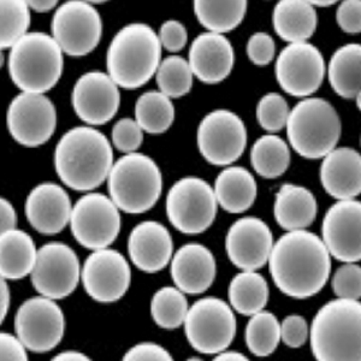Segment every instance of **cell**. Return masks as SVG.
Instances as JSON below:
<instances>
[{
  "label": "cell",
  "instance_id": "obj_5",
  "mask_svg": "<svg viewBox=\"0 0 361 361\" xmlns=\"http://www.w3.org/2000/svg\"><path fill=\"white\" fill-rule=\"evenodd\" d=\"M63 54L54 37L28 33L10 51L8 74L23 93L44 94L52 90L62 76Z\"/></svg>",
  "mask_w": 361,
  "mask_h": 361
},
{
  "label": "cell",
  "instance_id": "obj_22",
  "mask_svg": "<svg viewBox=\"0 0 361 361\" xmlns=\"http://www.w3.org/2000/svg\"><path fill=\"white\" fill-rule=\"evenodd\" d=\"M234 63V49L222 34H200L190 45L189 66L202 82H222L229 76Z\"/></svg>",
  "mask_w": 361,
  "mask_h": 361
},
{
  "label": "cell",
  "instance_id": "obj_52",
  "mask_svg": "<svg viewBox=\"0 0 361 361\" xmlns=\"http://www.w3.org/2000/svg\"><path fill=\"white\" fill-rule=\"evenodd\" d=\"M212 361H250L248 357H245L243 354L238 352H224L214 357Z\"/></svg>",
  "mask_w": 361,
  "mask_h": 361
},
{
  "label": "cell",
  "instance_id": "obj_20",
  "mask_svg": "<svg viewBox=\"0 0 361 361\" xmlns=\"http://www.w3.org/2000/svg\"><path fill=\"white\" fill-rule=\"evenodd\" d=\"M274 236L260 218L243 217L230 226L226 250L230 262L243 271H257L270 259Z\"/></svg>",
  "mask_w": 361,
  "mask_h": 361
},
{
  "label": "cell",
  "instance_id": "obj_46",
  "mask_svg": "<svg viewBox=\"0 0 361 361\" xmlns=\"http://www.w3.org/2000/svg\"><path fill=\"white\" fill-rule=\"evenodd\" d=\"M122 361H173V359L161 345L144 342L129 349Z\"/></svg>",
  "mask_w": 361,
  "mask_h": 361
},
{
  "label": "cell",
  "instance_id": "obj_47",
  "mask_svg": "<svg viewBox=\"0 0 361 361\" xmlns=\"http://www.w3.org/2000/svg\"><path fill=\"white\" fill-rule=\"evenodd\" d=\"M0 361H28L21 341L10 334H0Z\"/></svg>",
  "mask_w": 361,
  "mask_h": 361
},
{
  "label": "cell",
  "instance_id": "obj_10",
  "mask_svg": "<svg viewBox=\"0 0 361 361\" xmlns=\"http://www.w3.org/2000/svg\"><path fill=\"white\" fill-rule=\"evenodd\" d=\"M119 209L111 197L104 194L83 195L75 204L70 218V228L81 246L87 250H105L121 231Z\"/></svg>",
  "mask_w": 361,
  "mask_h": 361
},
{
  "label": "cell",
  "instance_id": "obj_55",
  "mask_svg": "<svg viewBox=\"0 0 361 361\" xmlns=\"http://www.w3.org/2000/svg\"><path fill=\"white\" fill-rule=\"evenodd\" d=\"M187 361H204L202 360V359H199V357H190V359H188Z\"/></svg>",
  "mask_w": 361,
  "mask_h": 361
},
{
  "label": "cell",
  "instance_id": "obj_32",
  "mask_svg": "<svg viewBox=\"0 0 361 361\" xmlns=\"http://www.w3.org/2000/svg\"><path fill=\"white\" fill-rule=\"evenodd\" d=\"M194 13L197 21L209 33L224 34L234 30L243 21L247 13V1H211L195 0Z\"/></svg>",
  "mask_w": 361,
  "mask_h": 361
},
{
  "label": "cell",
  "instance_id": "obj_2",
  "mask_svg": "<svg viewBox=\"0 0 361 361\" xmlns=\"http://www.w3.org/2000/svg\"><path fill=\"white\" fill-rule=\"evenodd\" d=\"M111 144L92 127L70 129L54 151V168L69 188L90 192L107 180L114 166Z\"/></svg>",
  "mask_w": 361,
  "mask_h": 361
},
{
  "label": "cell",
  "instance_id": "obj_40",
  "mask_svg": "<svg viewBox=\"0 0 361 361\" xmlns=\"http://www.w3.org/2000/svg\"><path fill=\"white\" fill-rule=\"evenodd\" d=\"M331 287L338 299L357 300L361 298V267L345 264L334 274Z\"/></svg>",
  "mask_w": 361,
  "mask_h": 361
},
{
  "label": "cell",
  "instance_id": "obj_44",
  "mask_svg": "<svg viewBox=\"0 0 361 361\" xmlns=\"http://www.w3.org/2000/svg\"><path fill=\"white\" fill-rule=\"evenodd\" d=\"M336 21L345 33H361V0L342 1L337 8Z\"/></svg>",
  "mask_w": 361,
  "mask_h": 361
},
{
  "label": "cell",
  "instance_id": "obj_30",
  "mask_svg": "<svg viewBox=\"0 0 361 361\" xmlns=\"http://www.w3.org/2000/svg\"><path fill=\"white\" fill-rule=\"evenodd\" d=\"M330 86L341 98L353 99L361 92V45L347 44L337 49L328 66Z\"/></svg>",
  "mask_w": 361,
  "mask_h": 361
},
{
  "label": "cell",
  "instance_id": "obj_45",
  "mask_svg": "<svg viewBox=\"0 0 361 361\" xmlns=\"http://www.w3.org/2000/svg\"><path fill=\"white\" fill-rule=\"evenodd\" d=\"M159 40L169 52H178L187 44L188 34L180 22L171 20L164 22L160 27Z\"/></svg>",
  "mask_w": 361,
  "mask_h": 361
},
{
  "label": "cell",
  "instance_id": "obj_3",
  "mask_svg": "<svg viewBox=\"0 0 361 361\" xmlns=\"http://www.w3.org/2000/svg\"><path fill=\"white\" fill-rule=\"evenodd\" d=\"M160 58L159 35L149 25L132 23L112 39L107 49V73L117 86L136 90L157 74Z\"/></svg>",
  "mask_w": 361,
  "mask_h": 361
},
{
  "label": "cell",
  "instance_id": "obj_25",
  "mask_svg": "<svg viewBox=\"0 0 361 361\" xmlns=\"http://www.w3.org/2000/svg\"><path fill=\"white\" fill-rule=\"evenodd\" d=\"M320 182L325 192L338 202L353 200L361 194V154L353 148H335L323 158Z\"/></svg>",
  "mask_w": 361,
  "mask_h": 361
},
{
  "label": "cell",
  "instance_id": "obj_9",
  "mask_svg": "<svg viewBox=\"0 0 361 361\" xmlns=\"http://www.w3.org/2000/svg\"><path fill=\"white\" fill-rule=\"evenodd\" d=\"M187 340L202 354L224 352L236 335V318L226 301L204 298L189 308L185 320Z\"/></svg>",
  "mask_w": 361,
  "mask_h": 361
},
{
  "label": "cell",
  "instance_id": "obj_26",
  "mask_svg": "<svg viewBox=\"0 0 361 361\" xmlns=\"http://www.w3.org/2000/svg\"><path fill=\"white\" fill-rule=\"evenodd\" d=\"M317 212L316 197L306 187L284 185L276 194L274 214L282 229L305 230L316 221Z\"/></svg>",
  "mask_w": 361,
  "mask_h": 361
},
{
  "label": "cell",
  "instance_id": "obj_50",
  "mask_svg": "<svg viewBox=\"0 0 361 361\" xmlns=\"http://www.w3.org/2000/svg\"><path fill=\"white\" fill-rule=\"evenodd\" d=\"M8 307H10V290L6 282L4 279H1V317H0L1 322H4L5 316L8 314Z\"/></svg>",
  "mask_w": 361,
  "mask_h": 361
},
{
  "label": "cell",
  "instance_id": "obj_19",
  "mask_svg": "<svg viewBox=\"0 0 361 361\" xmlns=\"http://www.w3.org/2000/svg\"><path fill=\"white\" fill-rule=\"evenodd\" d=\"M71 103L76 115L90 126H103L118 111L121 93L109 74L90 71L75 83Z\"/></svg>",
  "mask_w": 361,
  "mask_h": 361
},
{
  "label": "cell",
  "instance_id": "obj_54",
  "mask_svg": "<svg viewBox=\"0 0 361 361\" xmlns=\"http://www.w3.org/2000/svg\"><path fill=\"white\" fill-rule=\"evenodd\" d=\"M355 100H357V109H359V111L361 112V92L355 97Z\"/></svg>",
  "mask_w": 361,
  "mask_h": 361
},
{
  "label": "cell",
  "instance_id": "obj_34",
  "mask_svg": "<svg viewBox=\"0 0 361 361\" xmlns=\"http://www.w3.org/2000/svg\"><path fill=\"white\" fill-rule=\"evenodd\" d=\"M136 122L144 132L163 134L175 119V107L171 99L161 92L151 90L140 95L135 105Z\"/></svg>",
  "mask_w": 361,
  "mask_h": 361
},
{
  "label": "cell",
  "instance_id": "obj_36",
  "mask_svg": "<svg viewBox=\"0 0 361 361\" xmlns=\"http://www.w3.org/2000/svg\"><path fill=\"white\" fill-rule=\"evenodd\" d=\"M188 311V301L177 288H161L153 295L151 313L160 328L166 330L180 328L185 324Z\"/></svg>",
  "mask_w": 361,
  "mask_h": 361
},
{
  "label": "cell",
  "instance_id": "obj_53",
  "mask_svg": "<svg viewBox=\"0 0 361 361\" xmlns=\"http://www.w3.org/2000/svg\"><path fill=\"white\" fill-rule=\"evenodd\" d=\"M336 1H318V0H313V1H311V4L316 8V6H318V8H328V6H331V5L335 4Z\"/></svg>",
  "mask_w": 361,
  "mask_h": 361
},
{
  "label": "cell",
  "instance_id": "obj_39",
  "mask_svg": "<svg viewBox=\"0 0 361 361\" xmlns=\"http://www.w3.org/2000/svg\"><path fill=\"white\" fill-rule=\"evenodd\" d=\"M290 110L287 100L279 93H269L260 99L257 106V119L264 130L275 134L287 127Z\"/></svg>",
  "mask_w": 361,
  "mask_h": 361
},
{
  "label": "cell",
  "instance_id": "obj_24",
  "mask_svg": "<svg viewBox=\"0 0 361 361\" xmlns=\"http://www.w3.org/2000/svg\"><path fill=\"white\" fill-rule=\"evenodd\" d=\"M171 235L163 224L147 221L137 224L128 240L133 264L141 271L154 274L166 267L173 257Z\"/></svg>",
  "mask_w": 361,
  "mask_h": 361
},
{
  "label": "cell",
  "instance_id": "obj_48",
  "mask_svg": "<svg viewBox=\"0 0 361 361\" xmlns=\"http://www.w3.org/2000/svg\"><path fill=\"white\" fill-rule=\"evenodd\" d=\"M0 230L1 234L8 233L10 230L16 229L17 214L13 206L10 202L1 197L0 199Z\"/></svg>",
  "mask_w": 361,
  "mask_h": 361
},
{
  "label": "cell",
  "instance_id": "obj_7",
  "mask_svg": "<svg viewBox=\"0 0 361 361\" xmlns=\"http://www.w3.org/2000/svg\"><path fill=\"white\" fill-rule=\"evenodd\" d=\"M112 202L126 214H144L159 200L163 177L156 161L141 153L119 158L107 177Z\"/></svg>",
  "mask_w": 361,
  "mask_h": 361
},
{
  "label": "cell",
  "instance_id": "obj_27",
  "mask_svg": "<svg viewBox=\"0 0 361 361\" xmlns=\"http://www.w3.org/2000/svg\"><path fill=\"white\" fill-rule=\"evenodd\" d=\"M272 25L284 42H307L318 25L316 8L306 0H281L274 8Z\"/></svg>",
  "mask_w": 361,
  "mask_h": 361
},
{
  "label": "cell",
  "instance_id": "obj_11",
  "mask_svg": "<svg viewBox=\"0 0 361 361\" xmlns=\"http://www.w3.org/2000/svg\"><path fill=\"white\" fill-rule=\"evenodd\" d=\"M51 30L64 54L82 57L98 46L103 35V22L90 3L70 0L57 8Z\"/></svg>",
  "mask_w": 361,
  "mask_h": 361
},
{
  "label": "cell",
  "instance_id": "obj_18",
  "mask_svg": "<svg viewBox=\"0 0 361 361\" xmlns=\"http://www.w3.org/2000/svg\"><path fill=\"white\" fill-rule=\"evenodd\" d=\"M323 243L342 263L361 260V202L342 200L326 211L322 224Z\"/></svg>",
  "mask_w": 361,
  "mask_h": 361
},
{
  "label": "cell",
  "instance_id": "obj_16",
  "mask_svg": "<svg viewBox=\"0 0 361 361\" xmlns=\"http://www.w3.org/2000/svg\"><path fill=\"white\" fill-rule=\"evenodd\" d=\"M57 112L46 95L21 93L8 110V128L15 141L25 147H39L54 135Z\"/></svg>",
  "mask_w": 361,
  "mask_h": 361
},
{
  "label": "cell",
  "instance_id": "obj_13",
  "mask_svg": "<svg viewBox=\"0 0 361 361\" xmlns=\"http://www.w3.org/2000/svg\"><path fill=\"white\" fill-rule=\"evenodd\" d=\"M197 140L199 151L209 164L226 166L246 149V126L234 112L214 110L200 122Z\"/></svg>",
  "mask_w": 361,
  "mask_h": 361
},
{
  "label": "cell",
  "instance_id": "obj_21",
  "mask_svg": "<svg viewBox=\"0 0 361 361\" xmlns=\"http://www.w3.org/2000/svg\"><path fill=\"white\" fill-rule=\"evenodd\" d=\"M71 202L61 185L46 182L37 185L25 202V214L30 226L42 235L61 233L71 218Z\"/></svg>",
  "mask_w": 361,
  "mask_h": 361
},
{
  "label": "cell",
  "instance_id": "obj_31",
  "mask_svg": "<svg viewBox=\"0 0 361 361\" xmlns=\"http://www.w3.org/2000/svg\"><path fill=\"white\" fill-rule=\"evenodd\" d=\"M229 301L231 307L243 316L262 312L269 300L267 279L255 271H243L230 282Z\"/></svg>",
  "mask_w": 361,
  "mask_h": 361
},
{
  "label": "cell",
  "instance_id": "obj_17",
  "mask_svg": "<svg viewBox=\"0 0 361 361\" xmlns=\"http://www.w3.org/2000/svg\"><path fill=\"white\" fill-rule=\"evenodd\" d=\"M83 287L92 299L111 304L123 298L130 287L132 270L127 259L115 250H95L83 264Z\"/></svg>",
  "mask_w": 361,
  "mask_h": 361
},
{
  "label": "cell",
  "instance_id": "obj_41",
  "mask_svg": "<svg viewBox=\"0 0 361 361\" xmlns=\"http://www.w3.org/2000/svg\"><path fill=\"white\" fill-rule=\"evenodd\" d=\"M144 141V130L136 121L123 118L118 121L112 129V142L121 152L135 153Z\"/></svg>",
  "mask_w": 361,
  "mask_h": 361
},
{
  "label": "cell",
  "instance_id": "obj_29",
  "mask_svg": "<svg viewBox=\"0 0 361 361\" xmlns=\"http://www.w3.org/2000/svg\"><path fill=\"white\" fill-rule=\"evenodd\" d=\"M37 258L35 243L25 231L15 229L0 235L1 279H21L30 275Z\"/></svg>",
  "mask_w": 361,
  "mask_h": 361
},
{
  "label": "cell",
  "instance_id": "obj_6",
  "mask_svg": "<svg viewBox=\"0 0 361 361\" xmlns=\"http://www.w3.org/2000/svg\"><path fill=\"white\" fill-rule=\"evenodd\" d=\"M342 133L340 116L328 100L306 98L296 104L287 123L289 144L306 159H322L333 152Z\"/></svg>",
  "mask_w": 361,
  "mask_h": 361
},
{
  "label": "cell",
  "instance_id": "obj_49",
  "mask_svg": "<svg viewBox=\"0 0 361 361\" xmlns=\"http://www.w3.org/2000/svg\"><path fill=\"white\" fill-rule=\"evenodd\" d=\"M51 361H92L90 357L76 350H66L63 353L58 354Z\"/></svg>",
  "mask_w": 361,
  "mask_h": 361
},
{
  "label": "cell",
  "instance_id": "obj_33",
  "mask_svg": "<svg viewBox=\"0 0 361 361\" xmlns=\"http://www.w3.org/2000/svg\"><path fill=\"white\" fill-rule=\"evenodd\" d=\"M250 163L259 176L277 178L290 164V149L283 139L275 134L259 137L250 151Z\"/></svg>",
  "mask_w": 361,
  "mask_h": 361
},
{
  "label": "cell",
  "instance_id": "obj_43",
  "mask_svg": "<svg viewBox=\"0 0 361 361\" xmlns=\"http://www.w3.org/2000/svg\"><path fill=\"white\" fill-rule=\"evenodd\" d=\"M281 337L290 348H299L308 338V326L304 317L288 316L281 324Z\"/></svg>",
  "mask_w": 361,
  "mask_h": 361
},
{
  "label": "cell",
  "instance_id": "obj_1",
  "mask_svg": "<svg viewBox=\"0 0 361 361\" xmlns=\"http://www.w3.org/2000/svg\"><path fill=\"white\" fill-rule=\"evenodd\" d=\"M331 255L323 240L307 230L288 231L274 245L269 259L271 277L281 292L307 299L324 288Z\"/></svg>",
  "mask_w": 361,
  "mask_h": 361
},
{
  "label": "cell",
  "instance_id": "obj_28",
  "mask_svg": "<svg viewBox=\"0 0 361 361\" xmlns=\"http://www.w3.org/2000/svg\"><path fill=\"white\" fill-rule=\"evenodd\" d=\"M218 205L229 214H243L257 199V182L253 175L241 166H230L218 175L214 182Z\"/></svg>",
  "mask_w": 361,
  "mask_h": 361
},
{
  "label": "cell",
  "instance_id": "obj_42",
  "mask_svg": "<svg viewBox=\"0 0 361 361\" xmlns=\"http://www.w3.org/2000/svg\"><path fill=\"white\" fill-rule=\"evenodd\" d=\"M275 40L267 33H255L247 42V54L255 66L270 64L275 58Z\"/></svg>",
  "mask_w": 361,
  "mask_h": 361
},
{
  "label": "cell",
  "instance_id": "obj_15",
  "mask_svg": "<svg viewBox=\"0 0 361 361\" xmlns=\"http://www.w3.org/2000/svg\"><path fill=\"white\" fill-rule=\"evenodd\" d=\"M81 276L80 262L73 248L62 243H46L37 250L30 279L39 294L51 300L73 294Z\"/></svg>",
  "mask_w": 361,
  "mask_h": 361
},
{
  "label": "cell",
  "instance_id": "obj_56",
  "mask_svg": "<svg viewBox=\"0 0 361 361\" xmlns=\"http://www.w3.org/2000/svg\"><path fill=\"white\" fill-rule=\"evenodd\" d=\"M360 146H361V136H360Z\"/></svg>",
  "mask_w": 361,
  "mask_h": 361
},
{
  "label": "cell",
  "instance_id": "obj_14",
  "mask_svg": "<svg viewBox=\"0 0 361 361\" xmlns=\"http://www.w3.org/2000/svg\"><path fill=\"white\" fill-rule=\"evenodd\" d=\"M326 74L324 57L310 42L289 44L276 61V78L281 88L296 98L316 93Z\"/></svg>",
  "mask_w": 361,
  "mask_h": 361
},
{
  "label": "cell",
  "instance_id": "obj_38",
  "mask_svg": "<svg viewBox=\"0 0 361 361\" xmlns=\"http://www.w3.org/2000/svg\"><path fill=\"white\" fill-rule=\"evenodd\" d=\"M193 71L189 62L180 56H170L160 63L157 71V85L169 98H180L188 94L193 86Z\"/></svg>",
  "mask_w": 361,
  "mask_h": 361
},
{
  "label": "cell",
  "instance_id": "obj_8",
  "mask_svg": "<svg viewBox=\"0 0 361 361\" xmlns=\"http://www.w3.org/2000/svg\"><path fill=\"white\" fill-rule=\"evenodd\" d=\"M218 202L214 188L199 177L177 180L166 197L169 221L187 235L202 234L217 216Z\"/></svg>",
  "mask_w": 361,
  "mask_h": 361
},
{
  "label": "cell",
  "instance_id": "obj_35",
  "mask_svg": "<svg viewBox=\"0 0 361 361\" xmlns=\"http://www.w3.org/2000/svg\"><path fill=\"white\" fill-rule=\"evenodd\" d=\"M281 338V324L275 314L262 311L252 316L245 333L250 353L259 357H269L279 347Z\"/></svg>",
  "mask_w": 361,
  "mask_h": 361
},
{
  "label": "cell",
  "instance_id": "obj_4",
  "mask_svg": "<svg viewBox=\"0 0 361 361\" xmlns=\"http://www.w3.org/2000/svg\"><path fill=\"white\" fill-rule=\"evenodd\" d=\"M310 338L317 361H361L360 301H329L314 317Z\"/></svg>",
  "mask_w": 361,
  "mask_h": 361
},
{
  "label": "cell",
  "instance_id": "obj_23",
  "mask_svg": "<svg viewBox=\"0 0 361 361\" xmlns=\"http://www.w3.org/2000/svg\"><path fill=\"white\" fill-rule=\"evenodd\" d=\"M217 274V265L211 250L200 243L180 247L171 262V276L180 292L199 295L209 289Z\"/></svg>",
  "mask_w": 361,
  "mask_h": 361
},
{
  "label": "cell",
  "instance_id": "obj_51",
  "mask_svg": "<svg viewBox=\"0 0 361 361\" xmlns=\"http://www.w3.org/2000/svg\"><path fill=\"white\" fill-rule=\"evenodd\" d=\"M29 8H32L37 13H47L49 10L58 4V1H42V0H34V1H27Z\"/></svg>",
  "mask_w": 361,
  "mask_h": 361
},
{
  "label": "cell",
  "instance_id": "obj_37",
  "mask_svg": "<svg viewBox=\"0 0 361 361\" xmlns=\"http://www.w3.org/2000/svg\"><path fill=\"white\" fill-rule=\"evenodd\" d=\"M30 25V8L27 1H0V47L13 49L17 42L27 35Z\"/></svg>",
  "mask_w": 361,
  "mask_h": 361
},
{
  "label": "cell",
  "instance_id": "obj_12",
  "mask_svg": "<svg viewBox=\"0 0 361 361\" xmlns=\"http://www.w3.org/2000/svg\"><path fill=\"white\" fill-rule=\"evenodd\" d=\"M66 319L54 300L37 296L20 306L15 317V331L22 345L34 353H47L62 341Z\"/></svg>",
  "mask_w": 361,
  "mask_h": 361
}]
</instances>
